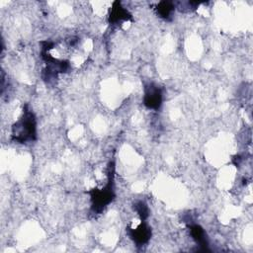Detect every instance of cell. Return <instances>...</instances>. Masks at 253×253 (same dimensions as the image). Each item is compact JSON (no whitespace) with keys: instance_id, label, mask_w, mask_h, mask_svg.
I'll list each match as a JSON object with an SVG mask.
<instances>
[{"instance_id":"cell-3","label":"cell","mask_w":253,"mask_h":253,"mask_svg":"<svg viewBox=\"0 0 253 253\" xmlns=\"http://www.w3.org/2000/svg\"><path fill=\"white\" fill-rule=\"evenodd\" d=\"M143 104L147 108L153 110H157L160 108L162 104V92L157 85L151 83L145 86Z\"/></svg>"},{"instance_id":"cell-1","label":"cell","mask_w":253,"mask_h":253,"mask_svg":"<svg viewBox=\"0 0 253 253\" xmlns=\"http://www.w3.org/2000/svg\"><path fill=\"white\" fill-rule=\"evenodd\" d=\"M37 136V122L34 113L25 107L23 116L18 120L12 128V138L20 143L34 141Z\"/></svg>"},{"instance_id":"cell-6","label":"cell","mask_w":253,"mask_h":253,"mask_svg":"<svg viewBox=\"0 0 253 253\" xmlns=\"http://www.w3.org/2000/svg\"><path fill=\"white\" fill-rule=\"evenodd\" d=\"M190 232L193 237V239L199 244V246L202 248V250L206 251L208 250V240L206 236L205 230L198 224H193L190 226Z\"/></svg>"},{"instance_id":"cell-2","label":"cell","mask_w":253,"mask_h":253,"mask_svg":"<svg viewBox=\"0 0 253 253\" xmlns=\"http://www.w3.org/2000/svg\"><path fill=\"white\" fill-rule=\"evenodd\" d=\"M92 201V210L94 211H101L114 199V166L109 167L108 182L102 189H94L89 192Z\"/></svg>"},{"instance_id":"cell-8","label":"cell","mask_w":253,"mask_h":253,"mask_svg":"<svg viewBox=\"0 0 253 253\" xmlns=\"http://www.w3.org/2000/svg\"><path fill=\"white\" fill-rule=\"evenodd\" d=\"M134 209H135V211L137 212V214L139 215L140 219L141 220H145L147 217H148V208L147 206L141 202V201H138L134 204Z\"/></svg>"},{"instance_id":"cell-5","label":"cell","mask_w":253,"mask_h":253,"mask_svg":"<svg viewBox=\"0 0 253 253\" xmlns=\"http://www.w3.org/2000/svg\"><path fill=\"white\" fill-rule=\"evenodd\" d=\"M130 18V14L127 12L126 9H125L120 2H114L113 7L110 12L109 16V22L116 24L124 20H128Z\"/></svg>"},{"instance_id":"cell-4","label":"cell","mask_w":253,"mask_h":253,"mask_svg":"<svg viewBox=\"0 0 253 253\" xmlns=\"http://www.w3.org/2000/svg\"><path fill=\"white\" fill-rule=\"evenodd\" d=\"M129 236L136 245H143L148 242L151 236V229L144 220H141L139 225L129 229Z\"/></svg>"},{"instance_id":"cell-7","label":"cell","mask_w":253,"mask_h":253,"mask_svg":"<svg viewBox=\"0 0 253 253\" xmlns=\"http://www.w3.org/2000/svg\"><path fill=\"white\" fill-rule=\"evenodd\" d=\"M175 9V6L172 2H168V1H162L160 3H158V5L156 6V10H157V13L160 15V17L168 20L173 11Z\"/></svg>"}]
</instances>
